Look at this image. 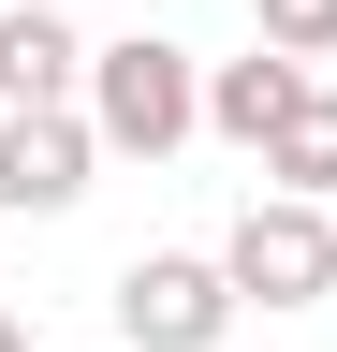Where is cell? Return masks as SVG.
Here are the masks:
<instances>
[{"mask_svg": "<svg viewBox=\"0 0 337 352\" xmlns=\"http://www.w3.org/2000/svg\"><path fill=\"white\" fill-rule=\"evenodd\" d=\"M89 132H103V147L117 162H161V147H191V132H205V59H191V44H89Z\"/></svg>", "mask_w": 337, "mask_h": 352, "instance_id": "1", "label": "cell"}, {"mask_svg": "<svg viewBox=\"0 0 337 352\" xmlns=\"http://www.w3.org/2000/svg\"><path fill=\"white\" fill-rule=\"evenodd\" d=\"M235 264L220 250H132L117 264V352H220V323H235Z\"/></svg>", "mask_w": 337, "mask_h": 352, "instance_id": "2", "label": "cell"}, {"mask_svg": "<svg viewBox=\"0 0 337 352\" xmlns=\"http://www.w3.org/2000/svg\"><path fill=\"white\" fill-rule=\"evenodd\" d=\"M220 264H235V294H264V308H323V294H337V206L249 191L235 235H220Z\"/></svg>", "mask_w": 337, "mask_h": 352, "instance_id": "3", "label": "cell"}, {"mask_svg": "<svg viewBox=\"0 0 337 352\" xmlns=\"http://www.w3.org/2000/svg\"><path fill=\"white\" fill-rule=\"evenodd\" d=\"M89 162H103L89 103H30V118H0V206H15V220L89 206Z\"/></svg>", "mask_w": 337, "mask_h": 352, "instance_id": "4", "label": "cell"}, {"mask_svg": "<svg viewBox=\"0 0 337 352\" xmlns=\"http://www.w3.org/2000/svg\"><path fill=\"white\" fill-rule=\"evenodd\" d=\"M30 103H89V44H73L59 0H15L0 15V118H30Z\"/></svg>", "mask_w": 337, "mask_h": 352, "instance_id": "5", "label": "cell"}, {"mask_svg": "<svg viewBox=\"0 0 337 352\" xmlns=\"http://www.w3.org/2000/svg\"><path fill=\"white\" fill-rule=\"evenodd\" d=\"M308 103V59H279V44H249V59H205V132L220 147H249L264 162V132Z\"/></svg>", "mask_w": 337, "mask_h": 352, "instance_id": "6", "label": "cell"}, {"mask_svg": "<svg viewBox=\"0 0 337 352\" xmlns=\"http://www.w3.org/2000/svg\"><path fill=\"white\" fill-rule=\"evenodd\" d=\"M264 191H308V206H337V88H308V103L264 132Z\"/></svg>", "mask_w": 337, "mask_h": 352, "instance_id": "7", "label": "cell"}, {"mask_svg": "<svg viewBox=\"0 0 337 352\" xmlns=\"http://www.w3.org/2000/svg\"><path fill=\"white\" fill-rule=\"evenodd\" d=\"M264 44L279 59H337V0H264Z\"/></svg>", "mask_w": 337, "mask_h": 352, "instance_id": "8", "label": "cell"}, {"mask_svg": "<svg viewBox=\"0 0 337 352\" xmlns=\"http://www.w3.org/2000/svg\"><path fill=\"white\" fill-rule=\"evenodd\" d=\"M0 352H30V338H15V323H0Z\"/></svg>", "mask_w": 337, "mask_h": 352, "instance_id": "9", "label": "cell"}]
</instances>
